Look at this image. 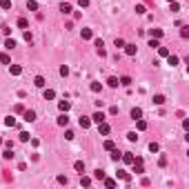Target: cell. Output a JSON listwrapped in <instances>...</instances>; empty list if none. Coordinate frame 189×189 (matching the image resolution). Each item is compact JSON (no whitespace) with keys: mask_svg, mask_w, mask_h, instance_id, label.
Masks as SVG:
<instances>
[{"mask_svg":"<svg viewBox=\"0 0 189 189\" xmlns=\"http://www.w3.org/2000/svg\"><path fill=\"white\" fill-rule=\"evenodd\" d=\"M94 122H98V125H100V122H105V114H100V111H98V114L94 116Z\"/></svg>","mask_w":189,"mask_h":189,"instance_id":"1","label":"cell"},{"mask_svg":"<svg viewBox=\"0 0 189 189\" xmlns=\"http://www.w3.org/2000/svg\"><path fill=\"white\" fill-rule=\"evenodd\" d=\"M25 120H27V122L36 120V114H33V111H27V114H25Z\"/></svg>","mask_w":189,"mask_h":189,"instance_id":"2","label":"cell"},{"mask_svg":"<svg viewBox=\"0 0 189 189\" xmlns=\"http://www.w3.org/2000/svg\"><path fill=\"white\" fill-rule=\"evenodd\" d=\"M131 118H136V120H138V118H142V111H140V109H133V111H131Z\"/></svg>","mask_w":189,"mask_h":189,"instance_id":"3","label":"cell"},{"mask_svg":"<svg viewBox=\"0 0 189 189\" xmlns=\"http://www.w3.org/2000/svg\"><path fill=\"white\" fill-rule=\"evenodd\" d=\"M151 36H154V38H162V31L160 29H151Z\"/></svg>","mask_w":189,"mask_h":189,"instance_id":"4","label":"cell"},{"mask_svg":"<svg viewBox=\"0 0 189 189\" xmlns=\"http://www.w3.org/2000/svg\"><path fill=\"white\" fill-rule=\"evenodd\" d=\"M100 133H109V125H105V122H100Z\"/></svg>","mask_w":189,"mask_h":189,"instance_id":"5","label":"cell"},{"mask_svg":"<svg viewBox=\"0 0 189 189\" xmlns=\"http://www.w3.org/2000/svg\"><path fill=\"white\" fill-rule=\"evenodd\" d=\"M0 7H2V9H9V7H11V0H0Z\"/></svg>","mask_w":189,"mask_h":189,"instance_id":"6","label":"cell"},{"mask_svg":"<svg viewBox=\"0 0 189 189\" xmlns=\"http://www.w3.org/2000/svg\"><path fill=\"white\" fill-rule=\"evenodd\" d=\"M127 54H129V56L136 54V44H127Z\"/></svg>","mask_w":189,"mask_h":189,"instance_id":"7","label":"cell"},{"mask_svg":"<svg viewBox=\"0 0 189 189\" xmlns=\"http://www.w3.org/2000/svg\"><path fill=\"white\" fill-rule=\"evenodd\" d=\"M80 127H82V129L89 127V120H87V118H80Z\"/></svg>","mask_w":189,"mask_h":189,"instance_id":"8","label":"cell"},{"mask_svg":"<svg viewBox=\"0 0 189 189\" xmlns=\"http://www.w3.org/2000/svg\"><path fill=\"white\" fill-rule=\"evenodd\" d=\"M36 85H38V87H44V78L38 76V78H36Z\"/></svg>","mask_w":189,"mask_h":189,"instance_id":"9","label":"cell"},{"mask_svg":"<svg viewBox=\"0 0 189 189\" xmlns=\"http://www.w3.org/2000/svg\"><path fill=\"white\" fill-rule=\"evenodd\" d=\"M5 47H7V49H13V47H16V42H13V40H7Z\"/></svg>","mask_w":189,"mask_h":189,"instance_id":"10","label":"cell"},{"mask_svg":"<svg viewBox=\"0 0 189 189\" xmlns=\"http://www.w3.org/2000/svg\"><path fill=\"white\" fill-rule=\"evenodd\" d=\"M154 102H156V105H162V102H165V98H162V96H156Z\"/></svg>","mask_w":189,"mask_h":189,"instance_id":"11","label":"cell"},{"mask_svg":"<svg viewBox=\"0 0 189 189\" xmlns=\"http://www.w3.org/2000/svg\"><path fill=\"white\" fill-rule=\"evenodd\" d=\"M73 167H76V169H78V171H80V173L85 171V165H82V162H76V165H73Z\"/></svg>","mask_w":189,"mask_h":189,"instance_id":"12","label":"cell"},{"mask_svg":"<svg viewBox=\"0 0 189 189\" xmlns=\"http://www.w3.org/2000/svg\"><path fill=\"white\" fill-rule=\"evenodd\" d=\"M145 127H147V122H145V120H140V118H138V129H140V131H142Z\"/></svg>","mask_w":189,"mask_h":189,"instance_id":"13","label":"cell"},{"mask_svg":"<svg viewBox=\"0 0 189 189\" xmlns=\"http://www.w3.org/2000/svg\"><path fill=\"white\" fill-rule=\"evenodd\" d=\"M58 122H60V125H67V122H69V118H67V116H60V118H58Z\"/></svg>","mask_w":189,"mask_h":189,"instance_id":"14","label":"cell"},{"mask_svg":"<svg viewBox=\"0 0 189 189\" xmlns=\"http://www.w3.org/2000/svg\"><path fill=\"white\" fill-rule=\"evenodd\" d=\"M0 60L5 62V65H9V56H7V54H2V56H0Z\"/></svg>","mask_w":189,"mask_h":189,"instance_id":"15","label":"cell"},{"mask_svg":"<svg viewBox=\"0 0 189 189\" xmlns=\"http://www.w3.org/2000/svg\"><path fill=\"white\" fill-rule=\"evenodd\" d=\"M169 65H178V58H176V56H169Z\"/></svg>","mask_w":189,"mask_h":189,"instance_id":"16","label":"cell"},{"mask_svg":"<svg viewBox=\"0 0 189 189\" xmlns=\"http://www.w3.org/2000/svg\"><path fill=\"white\" fill-rule=\"evenodd\" d=\"M109 85L111 87H118V78H109Z\"/></svg>","mask_w":189,"mask_h":189,"instance_id":"17","label":"cell"},{"mask_svg":"<svg viewBox=\"0 0 189 189\" xmlns=\"http://www.w3.org/2000/svg\"><path fill=\"white\" fill-rule=\"evenodd\" d=\"M105 149H109V151L114 149V142H111V140H107V142H105Z\"/></svg>","mask_w":189,"mask_h":189,"instance_id":"18","label":"cell"},{"mask_svg":"<svg viewBox=\"0 0 189 189\" xmlns=\"http://www.w3.org/2000/svg\"><path fill=\"white\" fill-rule=\"evenodd\" d=\"M122 160H125V162H133V156H131V154H127L125 158H122Z\"/></svg>","mask_w":189,"mask_h":189,"instance_id":"19","label":"cell"},{"mask_svg":"<svg viewBox=\"0 0 189 189\" xmlns=\"http://www.w3.org/2000/svg\"><path fill=\"white\" fill-rule=\"evenodd\" d=\"M158 51H160V56H169V51H167L165 47H158Z\"/></svg>","mask_w":189,"mask_h":189,"instance_id":"20","label":"cell"},{"mask_svg":"<svg viewBox=\"0 0 189 189\" xmlns=\"http://www.w3.org/2000/svg\"><path fill=\"white\" fill-rule=\"evenodd\" d=\"M0 145H2V140H0Z\"/></svg>","mask_w":189,"mask_h":189,"instance_id":"21","label":"cell"}]
</instances>
